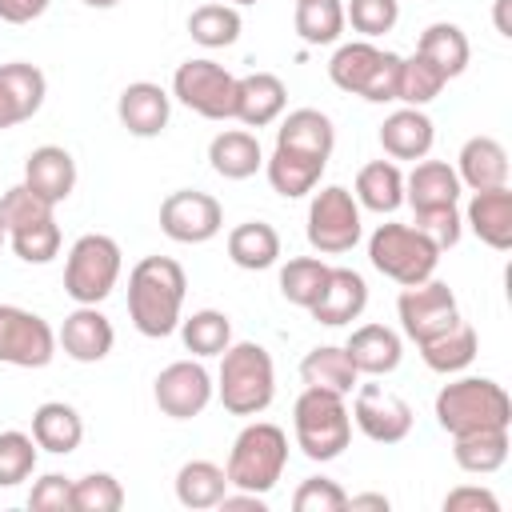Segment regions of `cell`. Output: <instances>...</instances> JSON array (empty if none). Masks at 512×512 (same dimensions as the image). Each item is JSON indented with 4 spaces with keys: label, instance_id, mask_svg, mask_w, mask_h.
<instances>
[{
    "label": "cell",
    "instance_id": "6da1fadb",
    "mask_svg": "<svg viewBox=\"0 0 512 512\" xmlns=\"http://www.w3.org/2000/svg\"><path fill=\"white\" fill-rule=\"evenodd\" d=\"M188 276L172 256H144L128 272V316L140 336L164 340L180 328Z\"/></svg>",
    "mask_w": 512,
    "mask_h": 512
},
{
    "label": "cell",
    "instance_id": "7a4b0ae2",
    "mask_svg": "<svg viewBox=\"0 0 512 512\" xmlns=\"http://www.w3.org/2000/svg\"><path fill=\"white\" fill-rule=\"evenodd\" d=\"M216 396L224 412L232 416H260L268 412L276 396V364L272 352L256 340L228 344L220 352V372H216Z\"/></svg>",
    "mask_w": 512,
    "mask_h": 512
},
{
    "label": "cell",
    "instance_id": "3957f363",
    "mask_svg": "<svg viewBox=\"0 0 512 512\" xmlns=\"http://www.w3.org/2000/svg\"><path fill=\"white\" fill-rule=\"evenodd\" d=\"M436 424L448 436L480 428H512V400L488 376H456L436 392Z\"/></svg>",
    "mask_w": 512,
    "mask_h": 512
},
{
    "label": "cell",
    "instance_id": "277c9868",
    "mask_svg": "<svg viewBox=\"0 0 512 512\" xmlns=\"http://www.w3.org/2000/svg\"><path fill=\"white\" fill-rule=\"evenodd\" d=\"M288 468V432L268 420H252L240 428L228 452V488H244L256 496H268Z\"/></svg>",
    "mask_w": 512,
    "mask_h": 512
},
{
    "label": "cell",
    "instance_id": "5b68a950",
    "mask_svg": "<svg viewBox=\"0 0 512 512\" xmlns=\"http://www.w3.org/2000/svg\"><path fill=\"white\" fill-rule=\"evenodd\" d=\"M292 432H296V448L312 464H328L344 456L352 440V412L344 396L324 392V388H304L292 404Z\"/></svg>",
    "mask_w": 512,
    "mask_h": 512
},
{
    "label": "cell",
    "instance_id": "8992f818",
    "mask_svg": "<svg viewBox=\"0 0 512 512\" xmlns=\"http://www.w3.org/2000/svg\"><path fill=\"white\" fill-rule=\"evenodd\" d=\"M400 60L404 56H396L388 48H376L372 40H348L332 52L328 80L348 96H360L368 104H388V100H396Z\"/></svg>",
    "mask_w": 512,
    "mask_h": 512
},
{
    "label": "cell",
    "instance_id": "52a82bcc",
    "mask_svg": "<svg viewBox=\"0 0 512 512\" xmlns=\"http://www.w3.org/2000/svg\"><path fill=\"white\" fill-rule=\"evenodd\" d=\"M368 260L380 276L408 288V284H420V280L436 276L440 248L412 224H380L368 236Z\"/></svg>",
    "mask_w": 512,
    "mask_h": 512
},
{
    "label": "cell",
    "instance_id": "ba28073f",
    "mask_svg": "<svg viewBox=\"0 0 512 512\" xmlns=\"http://www.w3.org/2000/svg\"><path fill=\"white\" fill-rule=\"evenodd\" d=\"M124 268V252L112 236L104 232H84L64 260V292L76 304H100L112 296L116 280Z\"/></svg>",
    "mask_w": 512,
    "mask_h": 512
},
{
    "label": "cell",
    "instance_id": "9c48e42d",
    "mask_svg": "<svg viewBox=\"0 0 512 512\" xmlns=\"http://www.w3.org/2000/svg\"><path fill=\"white\" fill-rule=\"evenodd\" d=\"M308 244L320 256H344L360 244L364 236V220H360V204L344 184H328L320 192H312L308 204Z\"/></svg>",
    "mask_w": 512,
    "mask_h": 512
},
{
    "label": "cell",
    "instance_id": "30bf717a",
    "mask_svg": "<svg viewBox=\"0 0 512 512\" xmlns=\"http://www.w3.org/2000/svg\"><path fill=\"white\" fill-rule=\"evenodd\" d=\"M172 96L204 120H232V112H236V76L224 64L208 60V56H192L172 72Z\"/></svg>",
    "mask_w": 512,
    "mask_h": 512
},
{
    "label": "cell",
    "instance_id": "8fae6325",
    "mask_svg": "<svg viewBox=\"0 0 512 512\" xmlns=\"http://www.w3.org/2000/svg\"><path fill=\"white\" fill-rule=\"evenodd\" d=\"M396 316H400L404 336H408L412 344H424V340L448 332V328L460 320V304H456V292H452L444 280L428 276V280L408 284V288L400 292Z\"/></svg>",
    "mask_w": 512,
    "mask_h": 512
},
{
    "label": "cell",
    "instance_id": "7c38bea8",
    "mask_svg": "<svg viewBox=\"0 0 512 512\" xmlns=\"http://www.w3.org/2000/svg\"><path fill=\"white\" fill-rule=\"evenodd\" d=\"M56 356V332L44 316L20 304H0V364L48 368Z\"/></svg>",
    "mask_w": 512,
    "mask_h": 512
},
{
    "label": "cell",
    "instance_id": "4fadbf2b",
    "mask_svg": "<svg viewBox=\"0 0 512 512\" xmlns=\"http://www.w3.org/2000/svg\"><path fill=\"white\" fill-rule=\"evenodd\" d=\"M224 228V208L212 192L176 188L160 204V232L176 244H208Z\"/></svg>",
    "mask_w": 512,
    "mask_h": 512
},
{
    "label": "cell",
    "instance_id": "5bb4252c",
    "mask_svg": "<svg viewBox=\"0 0 512 512\" xmlns=\"http://www.w3.org/2000/svg\"><path fill=\"white\" fill-rule=\"evenodd\" d=\"M152 396H156V408L164 416L192 420L212 404L216 384H212V376L200 360H172L168 368H160V376L152 384Z\"/></svg>",
    "mask_w": 512,
    "mask_h": 512
},
{
    "label": "cell",
    "instance_id": "9a60e30c",
    "mask_svg": "<svg viewBox=\"0 0 512 512\" xmlns=\"http://www.w3.org/2000/svg\"><path fill=\"white\" fill-rule=\"evenodd\" d=\"M352 420L372 444H400L412 432V408L384 384H356Z\"/></svg>",
    "mask_w": 512,
    "mask_h": 512
},
{
    "label": "cell",
    "instance_id": "2e32d148",
    "mask_svg": "<svg viewBox=\"0 0 512 512\" xmlns=\"http://www.w3.org/2000/svg\"><path fill=\"white\" fill-rule=\"evenodd\" d=\"M112 344L116 328L96 304H76L56 332V348H64V356L76 364H100L112 352Z\"/></svg>",
    "mask_w": 512,
    "mask_h": 512
},
{
    "label": "cell",
    "instance_id": "e0dca14e",
    "mask_svg": "<svg viewBox=\"0 0 512 512\" xmlns=\"http://www.w3.org/2000/svg\"><path fill=\"white\" fill-rule=\"evenodd\" d=\"M44 96H48V80L36 64L28 60L0 64V132L32 120L44 108Z\"/></svg>",
    "mask_w": 512,
    "mask_h": 512
},
{
    "label": "cell",
    "instance_id": "ac0fdd59",
    "mask_svg": "<svg viewBox=\"0 0 512 512\" xmlns=\"http://www.w3.org/2000/svg\"><path fill=\"white\" fill-rule=\"evenodd\" d=\"M368 308V284L356 268H328V280L316 296V304L308 308L316 324H328V328H340V324H352L360 320V312Z\"/></svg>",
    "mask_w": 512,
    "mask_h": 512
},
{
    "label": "cell",
    "instance_id": "d6986e66",
    "mask_svg": "<svg viewBox=\"0 0 512 512\" xmlns=\"http://www.w3.org/2000/svg\"><path fill=\"white\" fill-rule=\"evenodd\" d=\"M116 116H120V124H124L132 136L152 140V136H160V132L168 128L172 96H168L160 84H152V80H132V84L120 92V100H116Z\"/></svg>",
    "mask_w": 512,
    "mask_h": 512
},
{
    "label": "cell",
    "instance_id": "ffe728a7",
    "mask_svg": "<svg viewBox=\"0 0 512 512\" xmlns=\"http://www.w3.org/2000/svg\"><path fill=\"white\" fill-rule=\"evenodd\" d=\"M284 104H288V88L276 72L236 76V112H232V120H240L248 128H268L284 116Z\"/></svg>",
    "mask_w": 512,
    "mask_h": 512
},
{
    "label": "cell",
    "instance_id": "44dd1931",
    "mask_svg": "<svg viewBox=\"0 0 512 512\" xmlns=\"http://www.w3.org/2000/svg\"><path fill=\"white\" fill-rule=\"evenodd\" d=\"M24 184H28L40 200H48L52 208L64 204V200L72 196V188H76V160H72V152L60 148V144H40V148H32L28 160H24Z\"/></svg>",
    "mask_w": 512,
    "mask_h": 512
},
{
    "label": "cell",
    "instance_id": "7402d4cb",
    "mask_svg": "<svg viewBox=\"0 0 512 512\" xmlns=\"http://www.w3.org/2000/svg\"><path fill=\"white\" fill-rule=\"evenodd\" d=\"M344 352L360 376H388L404 360V340L388 324H360V328H352Z\"/></svg>",
    "mask_w": 512,
    "mask_h": 512
},
{
    "label": "cell",
    "instance_id": "603a6c76",
    "mask_svg": "<svg viewBox=\"0 0 512 512\" xmlns=\"http://www.w3.org/2000/svg\"><path fill=\"white\" fill-rule=\"evenodd\" d=\"M456 176L468 192H488L508 184V148L496 136H472L464 140L456 156Z\"/></svg>",
    "mask_w": 512,
    "mask_h": 512
},
{
    "label": "cell",
    "instance_id": "cb8c5ba5",
    "mask_svg": "<svg viewBox=\"0 0 512 512\" xmlns=\"http://www.w3.org/2000/svg\"><path fill=\"white\" fill-rule=\"evenodd\" d=\"M432 140H436V128L428 120L424 108H396L392 116H384L380 124V148L392 156V160H424L432 152Z\"/></svg>",
    "mask_w": 512,
    "mask_h": 512
},
{
    "label": "cell",
    "instance_id": "d4e9b609",
    "mask_svg": "<svg viewBox=\"0 0 512 512\" xmlns=\"http://www.w3.org/2000/svg\"><path fill=\"white\" fill-rule=\"evenodd\" d=\"M464 224L480 236V244L508 252L512 248V188H488V192H472L468 208H464Z\"/></svg>",
    "mask_w": 512,
    "mask_h": 512
},
{
    "label": "cell",
    "instance_id": "484cf974",
    "mask_svg": "<svg viewBox=\"0 0 512 512\" xmlns=\"http://www.w3.org/2000/svg\"><path fill=\"white\" fill-rule=\"evenodd\" d=\"M276 148L328 160L336 148V128L320 108H292L276 128Z\"/></svg>",
    "mask_w": 512,
    "mask_h": 512
},
{
    "label": "cell",
    "instance_id": "4316f807",
    "mask_svg": "<svg viewBox=\"0 0 512 512\" xmlns=\"http://www.w3.org/2000/svg\"><path fill=\"white\" fill-rule=\"evenodd\" d=\"M464 192L456 168L448 160H416L412 172L404 176V200L412 204V212L420 208H444V204H456Z\"/></svg>",
    "mask_w": 512,
    "mask_h": 512
},
{
    "label": "cell",
    "instance_id": "83f0119b",
    "mask_svg": "<svg viewBox=\"0 0 512 512\" xmlns=\"http://www.w3.org/2000/svg\"><path fill=\"white\" fill-rule=\"evenodd\" d=\"M208 164L224 180H248L264 168V148L248 128H224L208 144Z\"/></svg>",
    "mask_w": 512,
    "mask_h": 512
},
{
    "label": "cell",
    "instance_id": "f1b7e54d",
    "mask_svg": "<svg viewBox=\"0 0 512 512\" xmlns=\"http://www.w3.org/2000/svg\"><path fill=\"white\" fill-rule=\"evenodd\" d=\"M32 440L36 448L52 452V456H68L80 448L84 440V420L72 404L64 400H44L36 412H32Z\"/></svg>",
    "mask_w": 512,
    "mask_h": 512
},
{
    "label": "cell",
    "instance_id": "f546056e",
    "mask_svg": "<svg viewBox=\"0 0 512 512\" xmlns=\"http://www.w3.org/2000/svg\"><path fill=\"white\" fill-rule=\"evenodd\" d=\"M300 380H304V388H324V392H336V396H352L356 384H360V372L348 360L344 344H320L300 360Z\"/></svg>",
    "mask_w": 512,
    "mask_h": 512
},
{
    "label": "cell",
    "instance_id": "4dcf8cb0",
    "mask_svg": "<svg viewBox=\"0 0 512 512\" xmlns=\"http://www.w3.org/2000/svg\"><path fill=\"white\" fill-rule=\"evenodd\" d=\"M324 168H328V160L300 156V152H288V148H272V156L264 160L268 184H272V192L284 196V200H300V196L316 192Z\"/></svg>",
    "mask_w": 512,
    "mask_h": 512
},
{
    "label": "cell",
    "instance_id": "1f68e13d",
    "mask_svg": "<svg viewBox=\"0 0 512 512\" xmlns=\"http://www.w3.org/2000/svg\"><path fill=\"white\" fill-rule=\"evenodd\" d=\"M508 428H480V432H464L452 436V460L460 472L472 476H492L508 464Z\"/></svg>",
    "mask_w": 512,
    "mask_h": 512
},
{
    "label": "cell",
    "instance_id": "d6a6232c",
    "mask_svg": "<svg viewBox=\"0 0 512 512\" xmlns=\"http://www.w3.org/2000/svg\"><path fill=\"white\" fill-rule=\"evenodd\" d=\"M356 204L368 208V212H396L404 204V172L396 160H368L360 172H356Z\"/></svg>",
    "mask_w": 512,
    "mask_h": 512
},
{
    "label": "cell",
    "instance_id": "836d02e7",
    "mask_svg": "<svg viewBox=\"0 0 512 512\" xmlns=\"http://www.w3.org/2000/svg\"><path fill=\"white\" fill-rule=\"evenodd\" d=\"M228 260L244 272H264L280 260V232L268 220H244L228 232Z\"/></svg>",
    "mask_w": 512,
    "mask_h": 512
},
{
    "label": "cell",
    "instance_id": "e575fe53",
    "mask_svg": "<svg viewBox=\"0 0 512 512\" xmlns=\"http://www.w3.org/2000/svg\"><path fill=\"white\" fill-rule=\"evenodd\" d=\"M416 348H420V360H424L432 372L456 376V372H464V368L476 360L480 340H476V328H472L468 320H456L448 332H440V336H432V340H424V344H416Z\"/></svg>",
    "mask_w": 512,
    "mask_h": 512
},
{
    "label": "cell",
    "instance_id": "d590c367",
    "mask_svg": "<svg viewBox=\"0 0 512 512\" xmlns=\"http://www.w3.org/2000/svg\"><path fill=\"white\" fill-rule=\"evenodd\" d=\"M416 52H420L424 60H432L448 80H456V76L468 68V60H472V44H468L464 28L452 24V20L428 24V28L420 32V40H416Z\"/></svg>",
    "mask_w": 512,
    "mask_h": 512
},
{
    "label": "cell",
    "instance_id": "8d00e7d4",
    "mask_svg": "<svg viewBox=\"0 0 512 512\" xmlns=\"http://www.w3.org/2000/svg\"><path fill=\"white\" fill-rule=\"evenodd\" d=\"M224 492H228V472L220 464H212V460H188V464H180V472H176V500L184 508H192V512L216 508Z\"/></svg>",
    "mask_w": 512,
    "mask_h": 512
},
{
    "label": "cell",
    "instance_id": "74e56055",
    "mask_svg": "<svg viewBox=\"0 0 512 512\" xmlns=\"http://www.w3.org/2000/svg\"><path fill=\"white\" fill-rule=\"evenodd\" d=\"M180 340L196 360L220 356L232 344V320L220 308H200L192 316H180Z\"/></svg>",
    "mask_w": 512,
    "mask_h": 512
},
{
    "label": "cell",
    "instance_id": "f35d334b",
    "mask_svg": "<svg viewBox=\"0 0 512 512\" xmlns=\"http://www.w3.org/2000/svg\"><path fill=\"white\" fill-rule=\"evenodd\" d=\"M344 4L340 0H296V16L292 28L304 44L320 48V44H336L344 32Z\"/></svg>",
    "mask_w": 512,
    "mask_h": 512
},
{
    "label": "cell",
    "instance_id": "ab89813d",
    "mask_svg": "<svg viewBox=\"0 0 512 512\" xmlns=\"http://www.w3.org/2000/svg\"><path fill=\"white\" fill-rule=\"evenodd\" d=\"M240 28H244V20H240L236 4H200L188 16V36L200 48H228L240 40Z\"/></svg>",
    "mask_w": 512,
    "mask_h": 512
},
{
    "label": "cell",
    "instance_id": "60d3db41",
    "mask_svg": "<svg viewBox=\"0 0 512 512\" xmlns=\"http://www.w3.org/2000/svg\"><path fill=\"white\" fill-rule=\"evenodd\" d=\"M444 84H448V76H444L432 60H424V56L416 52V56L400 60L396 100H400V104H408V108H424V104H432V100L444 92Z\"/></svg>",
    "mask_w": 512,
    "mask_h": 512
},
{
    "label": "cell",
    "instance_id": "b9f144b4",
    "mask_svg": "<svg viewBox=\"0 0 512 512\" xmlns=\"http://www.w3.org/2000/svg\"><path fill=\"white\" fill-rule=\"evenodd\" d=\"M328 268L320 256H292L284 268H280V296L296 308H312L324 280H328Z\"/></svg>",
    "mask_w": 512,
    "mask_h": 512
},
{
    "label": "cell",
    "instance_id": "7bdbcfd3",
    "mask_svg": "<svg viewBox=\"0 0 512 512\" xmlns=\"http://www.w3.org/2000/svg\"><path fill=\"white\" fill-rule=\"evenodd\" d=\"M8 244L24 264H52L60 256V224H56V216H44L36 224L8 232Z\"/></svg>",
    "mask_w": 512,
    "mask_h": 512
},
{
    "label": "cell",
    "instance_id": "ee69618b",
    "mask_svg": "<svg viewBox=\"0 0 512 512\" xmlns=\"http://www.w3.org/2000/svg\"><path fill=\"white\" fill-rule=\"evenodd\" d=\"M124 488L112 472H88L72 480V512H120Z\"/></svg>",
    "mask_w": 512,
    "mask_h": 512
},
{
    "label": "cell",
    "instance_id": "f6af8a7d",
    "mask_svg": "<svg viewBox=\"0 0 512 512\" xmlns=\"http://www.w3.org/2000/svg\"><path fill=\"white\" fill-rule=\"evenodd\" d=\"M36 440L32 432H0V488H16L36 472Z\"/></svg>",
    "mask_w": 512,
    "mask_h": 512
},
{
    "label": "cell",
    "instance_id": "bcb514c9",
    "mask_svg": "<svg viewBox=\"0 0 512 512\" xmlns=\"http://www.w3.org/2000/svg\"><path fill=\"white\" fill-rule=\"evenodd\" d=\"M344 20L352 24V32H360L364 40H376L384 32L396 28L400 20V0H348L344 4Z\"/></svg>",
    "mask_w": 512,
    "mask_h": 512
},
{
    "label": "cell",
    "instance_id": "7dc6e473",
    "mask_svg": "<svg viewBox=\"0 0 512 512\" xmlns=\"http://www.w3.org/2000/svg\"><path fill=\"white\" fill-rule=\"evenodd\" d=\"M44 216H52V204L40 200L24 180L12 184V188L0 196V224H4V232H16V228L36 224V220H44Z\"/></svg>",
    "mask_w": 512,
    "mask_h": 512
},
{
    "label": "cell",
    "instance_id": "c3c4849f",
    "mask_svg": "<svg viewBox=\"0 0 512 512\" xmlns=\"http://www.w3.org/2000/svg\"><path fill=\"white\" fill-rule=\"evenodd\" d=\"M412 228H420L440 252H448V248H456L460 236H464V216H460L456 204H444V208H420L416 220H412Z\"/></svg>",
    "mask_w": 512,
    "mask_h": 512
},
{
    "label": "cell",
    "instance_id": "681fc988",
    "mask_svg": "<svg viewBox=\"0 0 512 512\" xmlns=\"http://www.w3.org/2000/svg\"><path fill=\"white\" fill-rule=\"evenodd\" d=\"M292 508L296 512H344L348 508V492L328 476H308L292 492Z\"/></svg>",
    "mask_w": 512,
    "mask_h": 512
},
{
    "label": "cell",
    "instance_id": "f907efd6",
    "mask_svg": "<svg viewBox=\"0 0 512 512\" xmlns=\"http://www.w3.org/2000/svg\"><path fill=\"white\" fill-rule=\"evenodd\" d=\"M32 512H72V480L60 472H44L28 492Z\"/></svg>",
    "mask_w": 512,
    "mask_h": 512
},
{
    "label": "cell",
    "instance_id": "816d5d0a",
    "mask_svg": "<svg viewBox=\"0 0 512 512\" xmlns=\"http://www.w3.org/2000/svg\"><path fill=\"white\" fill-rule=\"evenodd\" d=\"M444 512H500V500L480 484H460L444 496Z\"/></svg>",
    "mask_w": 512,
    "mask_h": 512
},
{
    "label": "cell",
    "instance_id": "f5cc1de1",
    "mask_svg": "<svg viewBox=\"0 0 512 512\" xmlns=\"http://www.w3.org/2000/svg\"><path fill=\"white\" fill-rule=\"evenodd\" d=\"M52 0H0V20L4 24H32L48 12Z\"/></svg>",
    "mask_w": 512,
    "mask_h": 512
},
{
    "label": "cell",
    "instance_id": "db71d44e",
    "mask_svg": "<svg viewBox=\"0 0 512 512\" xmlns=\"http://www.w3.org/2000/svg\"><path fill=\"white\" fill-rule=\"evenodd\" d=\"M216 508H224V512H240V508H248V512H264V496H256V492H244V488H236V492H224Z\"/></svg>",
    "mask_w": 512,
    "mask_h": 512
},
{
    "label": "cell",
    "instance_id": "11a10c76",
    "mask_svg": "<svg viewBox=\"0 0 512 512\" xmlns=\"http://www.w3.org/2000/svg\"><path fill=\"white\" fill-rule=\"evenodd\" d=\"M348 508H352V512H360V508L388 512V496H384V492H360V496H348Z\"/></svg>",
    "mask_w": 512,
    "mask_h": 512
},
{
    "label": "cell",
    "instance_id": "9f6ffc18",
    "mask_svg": "<svg viewBox=\"0 0 512 512\" xmlns=\"http://www.w3.org/2000/svg\"><path fill=\"white\" fill-rule=\"evenodd\" d=\"M508 4H512V0H496V32H500V36H512V24H508Z\"/></svg>",
    "mask_w": 512,
    "mask_h": 512
},
{
    "label": "cell",
    "instance_id": "6f0895ef",
    "mask_svg": "<svg viewBox=\"0 0 512 512\" xmlns=\"http://www.w3.org/2000/svg\"><path fill=\"white\" fill-rule=\"evenodd\" d=\"M84 4H88V8H116L120 0H84Z\"/></svg>",
    "mask_w": 512,
    "mask_h": 512
},
{
    "label": "cell",
    "instance_id": "680465c9",
    "mask_svg": "<svg viewBox=\"0 0 512 512\" xmlns=\"http://www.w3.org/2000/svg\"><path fill=\"white\" fill-rule=\"evenodd\" d=\"M224 4H236V8H244V4H260V0H224Z\"/></svg>",
    "mask_w": 512,
    "mask_h": 512
},
{
    "label": "cell",
    "instance_id": "91938a15",
    "mask_svg": "<svg viewBox=\"0 0 512 512\" xmlns=\"http://www.w3.org/2000/svg\"><path fill=\"white\" fill-rule=\"evenodd\" d=\"M4 240H8V232H4V224H0V248H4Z\"/></svg>",
    "mask_w": 512,
    "mask_h": 512
}]
</instances>
